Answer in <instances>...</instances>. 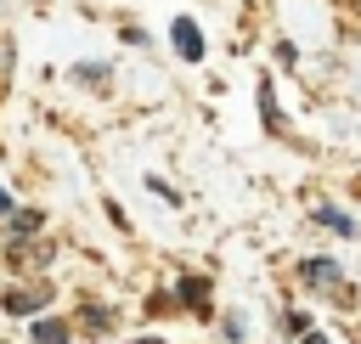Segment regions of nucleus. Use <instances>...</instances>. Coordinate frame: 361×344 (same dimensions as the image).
Masks as SVG:
<instances>
[{
  "instance_id": "f257e3e1",
  "label": "nucleus",
  "mask_w": 361,
  "mask_h": 344,
  "mask_svg": "<svg viewBox=\"0 0 361 344\" xmlns=\"http://www.w3.org/2000/svg\"><path fill=\"white\" fill-rule=\"evenodd\" d=\"M175 51H180L186 62H197V56H203V34H197V23H192V17H175Z\"/></svg>"
},
{
  "instance_id": "f03ea898",
  "label": "nucleus",
  "mask_w": 361,
  "mask_h": 344,
  "mask_svg": "<svg viewBox=\"0 0 361 344\" xmlns=\"http://www.w3.org/2000/svg\"><path fill=\"white\" fill-rule=\"evenodd\" d=\"M45 299H51V288H28V293H11L6 305H11V316H28V310H34V305H45Z\"/></svg>"
},
{
  "instance_id": "7ed1b4c3",
  "label": "nucleus",
  "mask_w": 361,
  "mask_h": 344,
  "mask_svg": "<svg viewBox=\"0 0 361 344\" xmlns=\"http://www.w3.org/2000/svg\"><path fill=\"white\" fill-rule=\"evenodd\" d=\"M305 276H310L316 288H333V282H338V265H333V259H310V265H305Z\"/></svg>"
},
{
  "instance_id": "20e7f679",
  "label": "nucleus",
  "mask_w": 361,
  "mask_h": 344,
  "mask_svg": "<svg viewBox=\"0 0 361 344\" xmlns=\"http://www.w3.org/2000/svg\"><path fill=\"white\" fill-rule=\"evenodd\" d=\"M34 338H39V344H68V327H62V321H39Z\"/></svg>"
},
{
  "instance_id": "39448f33",
  "label": "nucleus",
  "mask_w": 361,
  "mask_h": 344,
  "mask_svg": "<svg viewBox=\"0 0 361 344\" xmlns=\"http://www.w3.org/2000/svg\"><path fill=\"white\" fill-rule=\"evenodd\" d=\"M305 344H327V338H322V333H305Z\"/></svg>"
},
{
  "instance_id": "423d86ee",
  "label": "nucleus",
  "mask_w": 361,
  "mask_h": 344,
  "mask_svg": "<svg viewBox=\"0 0 361 344\" xmlns=\"http://www.w3.org/2000/svg\"><path fill=\"white\" fill-rule=\"evenodd\" d=\"M135 344H164V338H135Z\"/></svg>"
}]
</instances>
